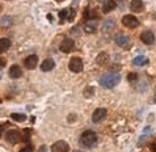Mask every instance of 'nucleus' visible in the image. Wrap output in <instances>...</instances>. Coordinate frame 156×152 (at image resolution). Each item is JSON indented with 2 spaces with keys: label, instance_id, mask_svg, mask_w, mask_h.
Wrapping results in <instances>:
<instances>
[{
  "label": "nucleus",
  "instance_id": "nucleus-27",
  "mask_svg": "<svg viewBox=\"0 0 156 152\" xmlns=\"http://www.w3.org/2000/svg\"><path fill=\"white\" fill-rule=\"evenodd\" d=\"M75 119H76V115L75 114H70V115H68V122H75Z\"/></svg>",
  "mask_w": 156,
  "mask_h": 152
},
{
  "label": "nucleus",
  "instance_id": "nucleus-24",
  "mask_svg": "<svg viewBox=\"0 0 156 152\" xmlns=\"http://www.w3.org/2000/svg\"><path fill=\"white\" fill-rule=\"evenodd\" d=\"M20 152H33V147L32 146H27L23 150H20Z\"/></svg>",
  "mask_w": 156,
  "mask_h": 152
},
{
  "label": "nucleus",
  "instance_id": "nucleus-20",
  "mask_svg": "<svg viewBox=\"0 0 156 152\" xmlns=\"http://www.w3.org/2000/svg\"><path fill=\"white\" fill-rule=\"evenodd\" d=\"M96 24L92 23V21H89V23H85L84 24V32L85 33H93V32H96Z\"/></svg>",
  "mask_w": 156,
  "mask_h": 152
},
{
  "label": "nucleus",
  "instance_id": "nucleus-10",
  "mask_svg": "<svg viewBox=\"0 0 156 152\" xmlns=\"http://www.w3.org/2000/svg\"><path fill=\"white\" fill-rule=\"evenodd\" d=\"M24 64L28 69H34L38 64V56L37 55H29L28 58L24 60Z\"/></svg>",
  "mask_w": 156,
  "mask_h": 152
},
{
  "label": "nucleus",
  "instance_id": "nucleus-17",
  "mask_svg": "<svg viewBox=\"0 0 156 152\" xmlns=\"http://www.w3.org/2000/svg\"><path fill=\"white\" fill-rule=\"evenodd\" d=\"M11 47V41L8 38H0V53L8 50Z\"/></svg>",
  "mask_w": 156,
  "mask_h": 152
},
{
  "label": "nucleus",
  "instance_id": "nucleus-28",
  "mask_svg": "<svg viewBox=\"0 0 156 152\" xmlns=\"http://www.w3.org/2000/svg\"><path fill=\"white\" fill-rule=\"evenodd\" d=\"M73 19H75V11H71V13H68V20L72 21Z\"/></svg>",
  "mask_w": 156,
  "mask_h": 152
},
{
  "label": "nucleus",
  "instance_id": "nucleus-2",
  "mask_svg": "<svg viewBox=\"0 0 156 152\" xmlns=\"http://www.w3.org/2000/svg\"><path fill=\"white\" fill-rule=\"evenodd\" d=\"M96 143H97V135H96V133L92 131V130H87V131H84L81 134L80 144H83L84 147H87V148H89V147H93Z\"/></svg>",
  "mask_w": 156,
  "mask_h": 152
},
{
  "label": "nucleus",
  "instance_id": "nucleus-12",
  "mask_svg": "<svg viewBox=\"0 0 156 152\" xmlns=\"http://www.w3.org/2000/svg\"><path fill=\"white\" fill-rule=\"evenodd\" d=\"M9 76L12 79H19V77L23 76V69L20 68L19 64H13V66L9 68Z\"/></svg>",
  "mask_w": 156,
  "mask_h": 152
},
{
  "label": "nucleus",
  "instance_id": "nucleus-6",
  "mask_svg": "<svg viewBox=\"0 0 156 152\" xmlns=\"http://www.w3.org/2000/svg\"><path fill=\"white\" fill-rule=\"evenodd\" d=\"M106 114H108V111L106 109H104V108H98V109H96L93 111V114H92V121L94 123H98V122H101V121H104L106 118Z\"/></svg>",
  "mask_w": 156,
  "mask_h": 152
},
{
  "label": "nucleus",
  "instance_id": "nucleus-19",
  "mask_svg": "<svg viewBox=\"0 0 156 152\" xmlns=\"http://www.w3.org/2000/svg\"><path fill=\"white\" fill-rule=\"evenodd\" d=\"M133 63H134V66H143V64L148 63V59H147L146 56H143V55H139V56H136V58L133 60Z\"/></svg>",
  "mask_w": 156,
  "mask_h": 152
},
{
  "label": "nucleus",
  "instance_id": "nucleus-5",
  "mask_svg": "<svg viewBox=\"0 0 156 152\" xmlns=\"http://www.w3.org/2000/svg\"><path fill=\"white\" fill-rule=\"evenodd\" d=\"M59 49L62 53H71V51L75 49V42H73V40H71V38H66V40H63L62 43H60Z\"/></svg>",
  "mask_w": 156,
  "mask_h": 152
},
{
  "label": "nucleus",
  "instance_id": "nucleus-18",
  "mask_svg": "<svg viewBox=\"0 0 156 152\" xmlns=\"http://www.w3.org/2000/svg\"><path fill=\"white\" fill-rule=\"evenodd\" d=\"M114 28V20H112V19H108L105 21V24L102 25V32L104 33H108V32H110L112 29Z\"/></svg>",
  "mask_w": 156,
  "mask_h": 152
},
{
  "label": "nucleus",
  "instance_id": "nucleus-29",
  "mask_svg": "<svg viewBox=\"0 0 156 152\" xmlns=\"http://www.w3.org/2000/svg\"><path fill=\"white\" fill-rule=\"evenodd\" d=\"M38 152H46V146H41L40 150H38Z\"/></svg>",
  "mask_w": 156,
  "mask_h": 152
},
{
  "label": "nucleus",
  "instance_id": "nucleus-30",
  "mask_svg": "<svg viewBox=\"0 0 156 152\" xmlns=\"http://www.w3.org/2000/svg\"><path fill=\"white\" fill-rule=\"evenodd\" d=\"M151 148H152V152H156V143H154V144L151 146Z\"/></svg>",
  "mask_w": 156,
  "mask_h": 152
},
{
  "label": "nucleus",
  "instance_id": "nucleus-25",
  "mask_svg": "<svg viewBox=\"0 0 156 152\" xmlns=\"http://www.w3.org/2000/svg\"><path fill=\"white\" fill-rule=\"evenodd\" d=\"M136 77H138V75L136 73H129V76H127V79L130 80V81H133V80H136Z\"/></svg>",
  "mask_w": 156,
  "mask_h": 152
},
{
  "label": "nucleus",
  "instance_id": "nucleus-1",
  "mask_svg": "<svg viewBox=\"0 0 156 152\" xmlns=\"http://www.w3.org/2000/svg\"><path fill=\"white\" fill-rule=\"evenodd\" d=\"M119 81H121V77L117 73H106V75L100 77V84L105 87V88H113Z\"/></svg>",
  "mask_w": 156,
  "mask_h": 152
},
{
  "label": "nucleus",
  "instance_id": "nucleus-35",
  "mask_svg": "<svg viewBox=\"0 0 156 152\" xmlns=\"http://www.w3.org/2000/svg\"><path fill=\"white\" fill-rule=\"evenodd\" d=\"M0 101H2V100H0Z\"/></svg>",
  "mask_w": 156,
  "mask_h": 152
},
{
  "label": "nucleus",
  "instance_id": "nucleus-26",
  "mask_svg": "<svg viewBox=\"0 0 156 152\" xmlns=\"http://www.w3.org/2000/svg\"><path fill=\"white\" fill-rule=\"evenodd\" d=\"M5 64H7V60L3 58V56H0V68H4L5 67Z\"/></svg>",
  "mask_w": 156,
  "mask_h": 152
},
{
  "label": "nucleus",
  "instance_id": "nucleus-8",
  "mask_svg": "<svg viewBox=\"0 0 156 152\" xmlns=\"http://www.w3.org/2000/svg\"><path fill=\"white\" fill-rule=\"evenodd\" d=\"M115 42H117V45L119 47H122V49H129L130 47V40H129V37L125 36V34H117Z\"/></svg>",
  "mask_w": 156,
  "mask_h": 152
},
{
  "label": "nucleus",
  "instance_id": "nucleus-4",
  "mask_svg": "<svg viewBox=\"0 0 156 152\" xmlns=\"http://www.w3.org/2000/svg\"><path fill=\"white\" fill-rule=\"evenodd\" d=\"M68 68L75 73L81 72L83 71V60H81L80 58H71L70 63H68Z\"/></svg>",
  "mask_w": 156,
  "mask_h": 152
},
{
  "label": "nucleus",
  "instance_id": "nucleus-9",
  "mask_svg": "<svg viewBox=\"0 0 156 152\" xmlns=\"http://www.w3.org/2000/svg\"><path fill=\"white\" fill-rule=\"evenodd\" d=\"M68 144L63 140H59L51 146V152H68Z\"/></svg>",
  "mask_w": 156,
  "mask_h": 152
},
{
  "label": "nucleus",
  "instance_id": "nucleus-7",
  "mask_svg": "<svg viewBox=\"0 0 156 152\" xmlns=\"http://www.w3.org/2000/svg\"><path fill=\"white\" fill-rule=\"evenodd\" d=\"M140 40H142L143 43H146V45H154L155 36L151 30H144V32L140 34Z\"/></svg>",
  "mask_w": 156,
  "mask_h": 152
},
{
  "label": "nucleus",
  "instance_id": "nucleus-3",
  "mask_svg": "<svg viewBox=\"0 0 156 152\" xmlns=\"http://www.w3.org/2000/svg\"><path fill=\"white\" fill-rule=\"evenodd\" d=\"M122 24L129 29H135V28H138V25H139V20L133 15H126L122 17Z\"/></svg>",
  "mask_w": 156,
  "mask_h": 152
},
{
  "label": "nucleus",
  "instance_id": "nucleus-22",
  "mask_svg": "<svg viewBox=\"0 0 156 152\" xmlns=\"http://www.w3.org/2000/svg\"><path fill=\"white\" fill-rule=\"evenodd\" d=\"M83 94H84V97H87V98L93 97V94H94V88H93V87H90V85L85 87V89L83 90Z\"/></svg>",
  "mask_w": 156,
  "mask_h": 152
},
{
  "label": "nucleus",
  "instance_id": "nucleus-13",
  "mask_svg": "<svg viewBox=\"0 0 156 152\" xmlns=\"http://www.w3.org/2000/svg\"><path fill=\"white\" fill-rule=\"evenodd\" d=\"M143 8H144V4H143L142 0H133L131 3H130V9L133 12H142Z\"/></svg>",
  "mask_w": 156,
  "mask_h": 152
},
{
  "label": "nucleus",
  "instance_id": "nucleus-11",
  "mask_svg": "<svg viewBox=\"0 0 156 152\" xmlns=\"http://www.w3.org/2000/svg\"><path fill=\"white\" fill-rule=\"evenodd\" d=\"M5 139L8 143H11V144H16L17 142L20 140V134L16 131V130H11V131H8L5 134Z\"/></svg>",
  "mask_w": 156,
  "mask_h": 152
},
{
  "label": "nucleus",
  "instance_id": "nucleus-34",
  "mask_svg": "<svg viewBox=\"0 0 156 152\" xmlns=\"http://www.w3.org/2000/svg\"><path fill=\"white\" fill-rule=\"evenodd\" d=\"M0 135H2V133H0Z\"/></svg>",
  "mask_w": 156,
  "mask_h": 152
},
{
  "label": "nucleus",
  "instance_id": "nucleus-21",
  "mask_svg": "<svg viewBox=\"0 0 156 152\" xmlns=\"http://www.w3.org/2000/svg\"><path fill=\"white\" fill-rule=\"evenodd\" d=\"M11 118L16 121V122H25L27 121V115L20 114V113H13V114H11Z\"/></svg>",
  "mask_w": 156,
  "mask_h": 152
},
{
  "label": "nucleus",
  "instance_id": "nucleus-15",
  "mask_svg": "<svg viewBox=\"0 0 156 152\" xmlns=\"http://www.w3.org/2000/svg\"><path fill=\"white\" fill-rule=\"evenodd\" d=\"M115 7H117V4H115L114 0H106V2H104V5H102V12H104V13H108V12L113 11Z\"/></svg>",
  "mask_w": 156,
  "mask_h": 152
},
{
  "label": "nucleus",
  "instance_id": "nucleus-16",
  "mask_svg": "<svg viewBox=\"0 0 156 152\" xmlns=\"http://www.w3.org/2000/svg\"><path fill=\"white\" fill-rule=\"evenodd\" d=\"M96 62H97V64H100V66H104V64H106L108 62H109V55H108L106 53H100L97 55Z\"/></svg>",
  "mask_w": 156,
  "mask_h": 152
},
{
  "label": "nucleus",
  "instance_id": "nucleus-31",
  "mask_svg": "<svg viewBox=\"0 0 156 152\" xmlns=\"http://www.w3.org/2000/svg\"><path fill=\"white\" fill-rule=\"evenodd\" d=\"M73 152H84V151H79V150H76V151H73Z\"/></svg>",
  "mask_w": 156,
  "mask_h": 152
},
{
  "label": "nucleus",
  "instance_id": "nucleus-32",
  "mask_svg": "<svg viewBox=\"0 0 156 152\" xmlns=\"http://www.w3.org/2000/svg\"><path fill=\"white\" fill-rule=\"evenodd\" d=\"M155 102H156V92H155Z\"/></svg>",
  "mask_w": 156,
  "mask_h": 152
},
{
  "label": "nucleus",
  "instance_id": "nucleus-14",
  "mask_svg": "<svg viewBox=\"0 0 156 152\" xmlns=\"http://www.w3.org/2000/svg\"><path fill=\"white\" fill-rule=\"evenodd\" d=\"M55 67V62L53 59H46L43 60V62L41 63V69L43 72H47V71H51Z\"/></svg>",
  "mask_w": 156,
  "mask_h": 152
},
{
  "label": "nucleus",
  "instance_id": "nucleus-23",
  "mask_svg": "<svg viewBox=\"0 0 156 152\" xmlns=\"http://www.w3.org/2000/svg\"><path fill=\"white\" fill-rule=\"evenodd\" d=\"M67 16H68V11H67V9H62V11L59 12V19H60V21H62V23H63L64 20H66Z\"/></svg>",
  "mask_w": 156,
  "mask_h": 152
},
{
  "label": "nucleus",
  "instance_id": "nucleus-33",
  "mask_svg": "<svg viewBox=\"0 0 156 152\" xmlns=\"http://www.w3.org/2000/svg\"><path fill=\"white\" fill-rule=\"evenodd\" d=\"M100 2H102V0H100Z\"/></svg>",
  "mask_w": 156,
  "mask_h": 152
}]
</instances>
